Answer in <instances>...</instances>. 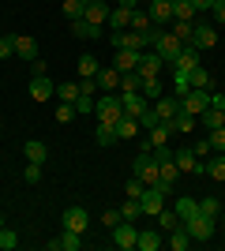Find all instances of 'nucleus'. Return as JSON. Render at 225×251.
Returning a JSON list of instances; mask_svg holds the SVG:
<instances>
[{
    "label": "nucleus",
    "instance_id": "f257e3e1",
    "mask_svg": "<svg viewBox=\"0 0 225 251\" xmlns=\"http://www.w3.org/2000/svg\"><path fill=\"white\" fill-rule=\"evenodd\" d=\"M150 45H154V52H158L161 60H173V64H176V56L184 52V42H180V38H176L173 30H158Z\"/></svg>",
    "mask_w": 225,
    "mask_h": 251
},
{
    "label": "nucleus",
    "instance_id": "f03ea898",
    "mask_svg": "<svg viewBox=\"0 0 225 251\" xmlns=\"http://www.w3.org/2000/svg\"><path fill=\"white\" fill-rule=\"evenodd\" d=\"M94 116L101 120V124H117L120 116H124V101H120V94H105V98H98Z\"/></svg>",
    "mask_w": 225,
    "mask_h": 251
},
{
    "label": "nucleus",
    "instance_id": "7ed1b4c3",
    "mask_svg": "<svg viewBox=\"0 0 225 251\" xmlns=\"http://www.w3.org/2000/svg\"><path fill=\"white\" fill-rule=\"evenodd\" d=\"M192 26H195V30H192V42H188V45H195L199 52L218 45V26H210V23H203V19H195Z\"/></svg>",
    "mask_w": 225,
    "mask_h": 251
},
{
    "label": "nucleus",
    "instance_id": "20e7f679",
    "mask_svg": "<svg viewBox=\"0 0 225 251\" xmlns=\"http://www.w3.org/2000/svg\"><path fill=\"white\" fill-rule=\"evenodd\" d=\"M135 176L143 180V184H158V157H154V150H143L139 157H135Z\"/></svg>",
    "mask_w": 225,
    "mask_h": 251
},
{
    "label": "nucleus",
    "instance_id": "39448f33",
    "mask_svg": "<svg viewBox=\"0 0 225 251\" xmlns=\"http://www.w3.org/2000/svg\"><path fill=\"white\" fill-rule=\"evenodd\" d=\"M45 248H49V251H79V248H83V232L60 229V232H56V236H53V240L45 244Z\"/></svg>",
    "mask_w": 225,
    "mask_h": 251
},
{
    "label": "nucleus",
    "instance_id": "423d86ee",
    "mask_svg": "<svg viewBox=\"0 0 225 251\" xmlns=\"http://www.w3.org/2000/svg\"><path fill=\"white\" fill-rule=\"evenodd\" d=\"M184 225H188V232H192V240H210V236H214V218H210V214H195L192 221H184Z\"/></svg>",
    "mask_w": 225,
    "mask_h": 251
},
{
    "label": "nucleus",
    "instance_id": "0eeeda50",
    "mask_svg": "<svg viewBox=\"0 0 225 251\" xmlns=\"http://www.w3.org/2000/svg\"><path fill=\"white\" fill-rule=\"evenodd\" d=\"M135 236H139L135 221H120V225H113V244H117L120 251H131V248H135Z\"/></svg>",
    "mask_w": 225,
    "mask_h": 251
},
{
    "label": "nucleus",
    "instance_id": "6e6552de",
    "mask_svg": "<svg viewBox=\"0 0 225 251\" xmlns=\"http://www.w3.org/2000/svg\"><path fill=\"white\" fill-rule=\"evenodd\" d=\"M60 225L72 232H86V225H90V214H86L83 206H68L64 210V218H60Z\"/></svg>",
    "mask_w": 225,
    "mask_h": 251
},
{
    "label": "nucleus",
    "instance_id": "1a4fd4ad",
    "mask_svg": "<svg viewBox=\"0 0 225 251\" xmlns=\"http://www.w3.org/2000/svg\"><path fill=\"white\" fill-rule=\"evenodd\" d=\"M147 15H150L154 26H169V23H173V4H169V0H150Z\"/></svg>",
    "mask_w": 225,
    "mask_h": 251
},
{
    "label": "nucleus",
    "instance_id": "9d476101",
    "mask_svg": "<svg viewBox=\"0 0 225 251\" xmlns=\"http://www.w3.org/2000/svg\"><path fill=\"white\" fill-rule=\"evenodd\" d=\"M109 11H113V4H109V0H90V4H86V11H83V19L94 23V26H105V23H109Z\"/></svg>",
    "mask_w": 225,
    "mask_h": 251
},
{
    "label": "nucleus",
    "instance_id": "9b49d317",
    "mask_svg": "<svg viewBox=\"0 0 225 251\" xmlns=\"http://www.w3.org/2000/svg\"><path fill=\"white\" fill-rule=\"evenodd\" d=\"M120 101H124V116H135V120H139V116L147 113V98H143L139 90H120Z\"/></svg>",
    "mask_w": 225,
    "mask_h": 251
},
{
    "label": "nucleus",
    "instance_id": "f8f14e48",
    "mask_svg": "<svg viewBox=\"0 0 225 251\" xmlns=\"http://www.w3.org/2000/svg\"><path fill=\"white\" fill-rule=\"evenodd\" d=\"M180 105H184V109H188V113L195 116V120H199V116H203L206 109H210V90H192V94L184 98Z\"/></svg>",
    "mask_w": 225,
    "mask_h": 251
},
{
    "label": "nucleus",
    "instance_id": "ddd939ff",
    "mask_svg": "<svg viewBox=\"0 0 225 251\" xmlns=\"http://www.w3.org/2000/svg\"><path fill=\"white\" fill-rule=\"evenodd\" d=\"M139 202H143V214H150V218H158L161 210V202H165V191H158V188H143V195H139Z\"/></svg>",
    "mask_w": 225,
    "mask_h": 251
},
{
    "label": "nucleus",
    "instance_id": "4468645a",
    "mask_svg": "<svg viewBox=\"0 0 225 251\" xmlns=\"http://www.w3.org/2000/svg\"><path fill=\"white\" fill-rule=\"evenodd\" d=\"M161 68H165V60H161L158 52L150 49V52H143V60H139V79H154V75H161Z\"/></svg>",
    "mask_w": 225,
    "mask_h": 251
},
{
    "label": "nucleus",
    "instance_id": "2eb2a0df",
    "mask_svg": "<svg viewBox=\"0 0 225 251\" xmlns=\"http://www.w3.org/2000/svg\"><path fill=\"white\" fill-rule=\"evenodd\" d=\"M139 60H143V52H135V49H117V56H113V68L124 75V72H135V68H139Z\"/></svg>",
    "mask_w": 225,
    "mask_h": 251
},
{
    "label": "nucleus",
    "instance_id": "dca6fc26",
    "mask_svg": "<svg viewBox=\"0 0 225 251\" xmlns=\"http://www.w3.org/2000/svg\"><path fill=\"white\" fill-rule=\"evenodd\" d=\"M161 244H165V232L161 229H139V236H135V248L139 251H158Z\"/></svg>",
    "mask_w": 225,
    "mask_h": 251
},
{
    "label": "nucleus",
    "instance_id": "f3484780",
    "mask_svg": "<svg viewBox=\"0 0 225 251\" xmlns=\"http://www.w3.org/2000/svg\"><path fill=\"white\" fill-rule=\"evenodd\" d=\"M165 244H169V248L173 251H188V248H192V232H188V225H184V221H180V225H176V229H169V236H165Z\"/></svg>",
    "mask_w": 225,
    "mask_h": 251
},
{
    "label": "nucleus",
    "instance_id": "a211bd4d",
    "mask_svg": "<svg viewBox=\"0 0 225 251\" xmlns=\"http://www.w3.org/2000/svg\"><path fill=\"white\" fill-rule=\"evenodd\" d=\"M53 94H56L53 79H45V75H34V79H30V98H34V101H49Z\"/></svg>",
    "mask_w": 225,
    "mask_h": 251
},
{
    "label": "nucleus",
    "instance_id": "6ab92c4d",
    "mask_svg": "<svg viewBox=\"0 0 225 251\" xmlns=\"http://www.w3.org/2000/svg\"><path fill=\"white\" fill-rule=\"evenodd\" d=\"M15 56L19 60H38V42L30 34H15Z\"/></svg>",
    "mask_w": 225,
    "mask_h": 251
},
{
    "label": "nucleus",
    "instance_id": "aec40b11",
    "mask_svg": "<svg viewBox=\"0 0 225 251\" xmlns=\"http://www.w3.org/2000/svg\"><path fill=\"white\" fill-rule=\"evenodd\" d=\"M154 113H158V120H173V116L180 113V98H176V94H173V98L161 94L158 101H154Z\"/></svg>",
    "mask_w": 225,
    "mask_h": 251
},
{
    "label": "nucleus",
    "instance_id": "412c9836",
    "mask_svg": "<svg viewBox=\"0 0 225 251\" xmlns=\"http://www.w3.org/2000/svg\"><path fill=\"white\" fill-rule=\"evenodd\" d=\"M94 83H98V90H105V94H113V90H120V72H117V68H101Z\"/></svg>",
    "mask_w": 225,
    "mask_h": 251
},
{
    "label": "nucleus",
    "instance_id": "4be33fe9",
    "mask_svg": "<svg viewBox=\"0 0 225 251\" xmlns=\"http://www.w3.org/2000/svg\"><path fill=\"white\" fill-rule=\"evenodd\" d=\"M199 49H195V45H184V52L180 56H176V72H195V68H199Z\"/></svg>",
    "mask_w": 225,
    "mask_h": 251
},
{
    "label": "nucleus",
    "instance_id": "5701e85b",
    "mask_svg": "<svg viewBox=\"0 0 225 251\" xmlns=\"http://www.w3.org/2000/svg\"><path fill=\"white\" fill-rule=\"evenodd\" d=\"M169 139H173V127H169V124H154V127L147 131V147H150V150H154V147H165Z\"/></svg>",
    "mask_w": 225,
    "mask_h": 251
},
{
    "label": "nucleus",
    "instance_id": "b1692460",
    "mask_svg": "<svg viewBox=\"0 0 225 251\" xmlns=\"http://www.w3.org/2000/svg\"><path fill=\"white\" fill-rule=\"evenodd\" d=\"M135 135H139V120H135V116H120V120H117V143L135 139Z\"/></svg>",
    "mask_w": 225,
    "mask_h": 251
},
{
    "label": "nucleus",
    "instance_id": "393cba45",
    "mask_svg": "<svg viewBox=\"0 0 225 251\" xmlns=\"http://www.w3.org/2000/svg\"><path fill=\"white\" fill-rule=\"evenodd\" d=\"M101 30H105V26H94V23H86V19H72L75 38H86V42H90V38H101Z\"/></svg>",
    "mask_w": 225,
    "mask_h": 251
},
{
    "label": "nucleus",
    "instance_id": "a878e982",
    "mask_svg": "<svg viewBox=\"0 0 225 251\" xmlns=\"http://www.w3.org/2000/svg\"><path fill=\"white\" fill-rule=\"evenodd\" d=\"M188 86H192V90H210V86H214V79H210V72L199 64L195 72H188Z\"/></svg>",
    "mask_w": 225,
    "mask_h": 251
},
{
    "label": "nucleus",
    "instance_id": "bb28decb",
    "mask_svg": "<svg viewBox=\"0 0 225 251\" xmlns=\"http://www.w3.org/2000/svg\"><path fill=\"white\" fill-rule=\"evenodd\" d=\"M23 154H26V161H38V165H45V161H49V147H45V143H38V139H30V143L23 147Z\"/></svg>",
    "mask_w": 225,
    "mask_h": 251
},
{
    "label": "nucleus",
    "instance_id": "cd10ccee",
    "mask_svg": "<svg viewBox=\"0 0 225 251\" xmlns=\"http://www.w3.org/2000/svg\"><path fill=\"white\" fill-rule=\"evenodd\" d=\"M173 161H176V169H180V176H184V173H192V176H195V161H199V157L192 154V147L176 150V154H173Z\"/></svg>",
    "mask_w": 225,
    "mask_h": 251
},
{
    "label": "nucleus",
    "instance_id": "c85d7f7f",
    "mask_svg": "<svg viewBox=\"0 0 225 251\" xmlns=\"http://www.w3.org/2000/svg\"><path fill=\"white\" fill-rule=\"evenodd\" d=\"M128 26H131V11L117 4V8L109 11V30H128Z\"/></svg>",
    "mask_w": 225,
    "mask_h": 251
},
{
    "label": "nucleus",
    "instance_id": "c756f323",
    "mask_svg": "<svg viewBox=\"0 0 225 251\" xmlns=\"http://www.w3.org/2000/svg\"><path fill=\"white\" fill-rule=\"evenodd\" d=\"M161 124H169L173 131H192V127H195V116H192V113H188V109L180 105V113L173 116V120H161Z\"/></svg>",
    "mask_w": 225,
    "mask_h": 251
},
{
    "label": "nucleus",
    "instance_id": "7c9ffc66",
    "mask_svg": "<svg viewBox=\"0 0 225 251\" xmlns=\"http://www.w3.org/2000/svg\"><path fill=\"white\" fill-rule=\"evenodd\" d=\"M128 30H135V34H158V30H154V23H150V15H147V11H139V8L131 11V26H128Z\"/></svg>",
    "mask_w": 225,
    "mask_h": 251
},
{
    "label": "nucleus",
    "instance_id": "2f4dec72",
    "mask_svg": "<svg viewBox=\"0 0 225 251\" xmlns=\"http://www.w3.org/2000/svg\"><path fill=\"white\" fill-rule=\"evenodd\" d=\"M199 120H203V127H206V131H214V127H225V109L210 105V109H206V113L199 116Z\"/></svg>",
    "mask_w": 225,
    "mask_h": 251
},
{
    "label": "nucleus",
    "instance_id": "473e14b6",
    "mask_svg": "<svg viewBox=\"0 0 225 251\" xmlns=\"http://www.w3.org/2000/svg\"><path fill=\"white\" fill-rule=\"evenodd\" d=\"M173 210H176V218H180V221H192L195 214H199V202H195V199H188V195H180Z\"/></svg>",
    "mask_w": 225,
    "mask_h": 251
},
{
    "label": "nucleus",
    "instance_id": "72a5a7b5",
    "mask_svg": "<svg viewBox=\"0 0 225 251\" xmlns=\"http://www.w3.org/2000/svg\"><path fill=\"white\" fill-rule=\"evenodd\" d=\"M94 143L98 147H113V143H117V124H98L94 127Z\"/></svg>",
    "mask_w": 225,
    "mask_h": 251
},
{
    "label": "nucleus",
    "instance_id": "f704fd0d",
    "mask_svg": "<svg viewBox=\"0 0 225 251\" xmlns=\"http://www.w3.org/2000/svg\"><path fill=\"white\" fill-rule=\"evenodd\" d=\"M75 68H79V75H83V79H98V72H101V64H98V56H79V64H75Z\"/></svg>",
    "mask_w": 225,
    "mask_h": 251
},
{
    "label": "nucleus",
    "instance_id": "c9c22d12",
    "mask_svg": "<svg viewBox=\"0 0 225 251\" xmlns=\"http://www.w3.org/2000/svg\"><path fill=\"white\" fill-rule=\"evenodd\" d=\"M161 90H165V86H161L158 75H154V79H143V86H139V94H143V98H150V101H158Z\"/></svg>",
    "mask_w": 225,
    "mask_h": 251
},
{
    "label": "nucleus",
    "instance_id": "e433bc0d",
    "mask_svg": "<svg viewBox=\"0 0 225 251\" xmlns=\"http://www.w3.org/2000/svg\"><path fill=\"white\" fill-rule=\"evenodd\" d=\"M206 176H210V180H225V154L206 157Z\"/></svg>",
    "mask_w": 225,
    "mask_h": 251
},
{
    "label": "nucleus",
    "instance_id": "4c0bfd02",
    "mask_svg": "<svg viewBox=\"0 0 225 251\" xmlns=\"http://www.w3.org/2000/svg\"><path fill=\"white\" fill-rule=\"evenodd\" d=\"M173 19H188V23H195L192 0H173Z\"/></svg>",
    "mask_w": 225,
    "mask_h": 251
},
{
    "label": "nucleus",
    "instance_id": "58836bf2",
    "mask_svg": "<svg viewBox=\"0 0 225 251\" xmlns=\"http://www.w3.org/2000/svg\"><path fill=\"white\" fill-rule=\"evenodd\" d=\"M19 248V232L11 229V225H4L0 229V251H15Z\"/></svg>",
    "mask_w": 225,
    "mask_h": 251
},
{
    "label": "nucleus",
    "instance_id": "ea45409f",
    "mask_svg": "<svg viewBox=\"0 0 225 251\" xmlns=\"http://www.w3.org/2000/svg\"><path fill=\"white\" fill-rule=\"evenodd\" d=\"M79 94H83V86H79V83H60V86H56V101H75Z\"/></svg>",
    "mask_w": 225,
    "mask_h": 251
},
{
    "label": "nucleus",
    "instance_id": "a19ab883",
    "mask_svg": "<svg viewBox=\"0 0 225 251\" xmlns=\"http://www.w3.org/2000/svg\"><path fill=\"white\" fill-rule=\"evenodd\" d=\"M120 214H124V221H139V218H143V202H139V199H124Z\"/></svg>",
    "mask_w": 225,
    "mask_h": 251
},
{
    "label": "nucleus",
    "instance_id": "79ce46f5",
    "mask_svg": "<svg viewBox=\"0 0 225 251\" xmlns=\"http://www.w3.org/2000/svg\"><path fill=\"white\" fill-rule=\"evenodd\" d=\"M192 30H195V26H192L188 19H173V34H176V38H180L184 45L192 42Z\"/></svg>",
    "mask_w": 225,
    "mask_h": 251
},
{
    "label": "nucleus",
    "instance_id": "37998d69",
    "mask_svg": "<svg viewBox=\"0 0 225 251\" xmlns=\"http://www.w3.org/2000/svg\"><path fill=\"white\" fill-rule=\"evenodd\" d=\"M72 105H75V113H79V116H90V113H94V105H98V101H94L90 94H79Z\"/></svg>",
    "mask_w": 225,
    "mask_h": 251
},
{
    "label": "nucleus",
    "instance_id": "c03bdc74",
    "mask_svg": "<svg viewBox=\"0 0 225 251\" xmlns=\"http://www.w3.org/2000/svg\"><path fill=\"white\" fill-rule=\"evenodd\" d=\"M199 214H210V218H218V214H222V199H218V195H206V199L199 202Z\"/></svg>",
    "mask_w": 225,
    "mask_h": 251
},
{
    "label": "nucleus",
    "instance_id": "a18cd8bd",
    "mask_svg": "<svg viewBox=\"0 0 225 251\" xmlns=\"http://www.w3.org/2000/svg\"><path fill=\"white\" fill-rule=\"evenodd\" d=\"M83 11H86L83 0H64V15H68V23H72V19H83Z\"/></svg>",
    "mask_w": 225,
    "mask_h": 251
},
{
    "label": "nucleus",
    "instance_id": "49530a36",
    "mask_svg": "<svg viewBox=\"0 0 225 251\" xmlns=\"http://www.w3.org/2000/svg\"><path fill=\"white\" fill-rule=\"evenodd\" d=\"M75 116H79V113H75L72 101H60V105H56V120H60V124H72Z\"/></svg>",
    "mask_w": 225,
    "mask_h": 251
},
{
    "label": "nucleus",
    "instance_id": "de8ad7c7",
    "mask_svg": "<svg viewBox=\"0 0 225 251\" xmlns=\"http://www.w3.org/2000/svg\"><path fill=\"white\" fill-rule=\"evenodd\" d=\"M158 221H161V232H169V229H176V225H180L176 210H161V214H158Z\"/></svg>",
    "mask_w": 225,
    "mask_h": 251
},
{
    "label": "nucleus",
    "instance_id": "09e8293b",
    "mask_svg": "<svg viewBox=\"0 0 225 251\" xmlns=\"http://www.w3.org/2000/svg\"><path fill=\"white\" fill-rule=\"evenodd\" d=\"M206 143H210V150H225V127H214V131H206Z\"/></svg>",
    "mask_w": 225,
    "mask_h": 251
},
{
    "label": "nucleus",
    "instance_id": "8fccbe9b",
    "mask_svg": "<svg viewBox=\"0 0 225 251\" xmlns=\"http://www.w3.org/2000/svg\"><path fill=\"white\" fill-rule=\"evenodd\" d=\"M15 52V34H0V60H8Z\"/></svg>",
    "mask_w": 225,
    "mask_h": 251
},
{
    "label": "nucleus",
    "instance_id": "3c124183",
    "mask_svg": "<svg viewBox=\"0 0 225 251\" xmlns=\"http://www.w3.org/2000/svg\"><path fill=\"white\" fill-rule=\"evenodd\" d=\"M23 180H26V184H38V180H42V165H38V161H26V169H23Z\"/></svg>",
    "mask_w": 225,
    "mask_h": 251
},
{
    "label": "nucleus",
    "instance_id": "603ef678",
    "mask_svg": "<svg viewBox=\"0 0 225 251\" xmlns=\"http://www.w3.org/2000/svg\"><path fill=\"white\" fill-rule=\"evenodd\" d=\"M120 221H124L120 206H113V210H105V214H101V225H105V229H113V225H120Z\"/></svg>",
    "mask_w": 225,
    "mask_h": 251
},
{
    "label": "nucleus",
    "instance_id": "864d4df0",
    "mask_svg": "<svg viewBox=\"0 0 225 251\" xmlns=\"http://www.w3.org/2000/svg\"><path fill=\"white\" fill-rule=\"evenodd\" d=\"M143 188H147V184H143V180L135 176V180H128V184H124V195H128V199H139V195H143Z\"/></svg>",
    "mask_w": 225,
    "mask_h": 251
},
{
    "label": "nucleus",
    "instance_id": "5fc2aeb1",
    "mask_svg": "<svg viewBox=\"0 0 225 251\" xmlns=\"http://www.w3.org/2000/svg\"><path fill=\"white\" fill-rule=\"evenodd\" d=\"M154 124H161V120H158V113H154V109H147V113L139 116V127H143V131H150Z\"/></svg>",
    "mask_w": 225,
    "mask_h": 251
},
{
    "label": "nucleus",
    "instance_id": "6e6d98bb",
    "mask_svg": "<svg viewBox=\"0 0 225 251\" xmlns=\"http://www.w3.org/2000/svg\"><path fill=\"white\" fill-rule=\"evenodd\" d=\"M192 154L199 157V161H206V154H210V143H206V139H203V143H195V147H192Z\"/></svg>",
    "mask_w": 225,
    "mask_h": 251
},
{
    "label": "nucleus",
    "instance_id": "4d7b16f0",
    "mask_svg": "<svg viewBox=\"0 0 225 251\" xmlns=\"http://www.w3.org/2000/svg\"><path fill=\"white\" fill-rule=\"evenodd\" d=\"M214 4H218V0H192L195 15H199V11H214Z\"/></svg>",
    "mask_w": 225,
    "mask_h": 251
},
{
    "label": "nucleus",
    "instance_id": "13d9d810",
    "mask_svg": "<svg viewBox=\"0 0 225 251\" xmlns=\"http://www.w3.org/2000/svg\"><path fill=\"white\" fill-rule=\"evenodd\" d=\"M214 23H218V26H225V4H214Z\"/></svg>",
    "mask_w": 225,
    "mask_h": 251
},
{
    "label": "nucleus",
    "instance_id": "bf43d9fd",
    "mask_svg": "<svg viewBox=\"0 0 225 251\" xmlns=\"http://www.w3.org/2000/svg\"><path fill=\"white\" fill-rule=\"evenodd\" d=\"M30 72H34V75H45V60H42V56H38V60H30Z\"/></svg>",
    "mask_w": 225,
    "mask_h": 251
},
{
    "label": "nucleus",
    "instance_id": "052dcab7",
    "mask_svg": "<svg viewBox=\"0 0 225 251\" xmlns=\"http://www.w3.org/2000/svg\"><path fill=\"white\" fill-rule=\"evenodd\" d=\"M117 4H120V8H128V11H135V8H139V0H117Z\"/></svg>",
    "mask_w": 225,
    "mask_h": 251
},
{
    "label": "nucleus",
    "instance_id": "680f3d73",
    "mask_svg": "<svg viewBox=\"0 0 225 251\" xmlns=\"http://www.w3.org/2000/svg\"><path fill=\"white\" fill-rule=\"evenodd\" d=\"M0 229H4V214H0Z\"/></svg>",
    "mask_w": 225,
    "mask_h": 251
},
{
    "label": "nucleus",
    "instance_id": "e2e57ef3",
    "mask_svg": "<svg viewBox=\"0 0 225 251\" xmlns=\"http://www.w3.org/2000/svg\"><path fill=\"white\" fill-rule=\"evenodd\" d=\"M139 4H150V0H139Z\"/></svg>",
    "mask_w": 225,
    "mask_h": 251
},
{
    "label": "nucleus",
    "instance_id": "0e129e2a",
    "mask_svg": "<svg viewBox=\"0 0 225 251\" xmlns=\"http://www.w3.org/2000/svg\"><path fill=\"white\" fill-rule=\"evenodd\" d=\"M83 4H90V0H83Z\"/></svg>",
    "mask_w": 225,
    "mask_h": 251
},
{
    "label": "nucleus",
    "instance_id": "69168bd1",
    "mask_svg": "<svg viewBox=\"0 0 225 251\" xmlns=\"http://www.w3.org/2000/svg\"><path fill=\"white\" fill-rule=\"evenodd\" d=\"M218 4H225V0H218Z\"/></svg>",
    "mask_w": 225,
    "mask_h": 251
},
{
    "label": "nucleus",
    "instance_id": "338daca9",
    "mask_svg": "<svg viewBox=\"0 0 225 251\" xmlns=\"http://www.w3.org/2000/svg\"><path fill=\"white\" fill-rule=\"evenodd\" d=\"M222 109H225V105H222Z\"/></svg>",
    "mask_w": 225,
    "mask_h": 251
},
{
    "label": "nucleus",
    "instance_id": "774afa93",
    "mask_svg": "<svg viewBox=\"0 0 225 251\" xmlns=\"http://www.w3.org/2000/svg\"><path fill=\"white\" fill-rule=\"evenodd\" d=\"M169 4H173V0H169Z\"/></svg>",
    "mask_w": 225,
    "mask_h": 251
}]
</instances>
